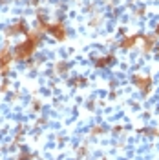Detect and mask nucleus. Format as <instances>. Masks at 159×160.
Here are the masks:
<instances>
[{"instance_id":"nucleus-8","label":"nucleus","mask_w":159,"mask_h":160,"mask_svg":"<svg viewBox=\"0 0 159 160\" xmlns=\"http://www.w3.org/2000/svg\"><path fill=\"white\" fill-rule=\"evenodd\" d=\"M156 37H159V24L156 26Z\"/></svg>"},{"instance_id":"nucleus-1","label":"nucleus","mask_w":159,"mask_h":160,"mask_svg":"<svg viewBox=\"0 0 159 160\" xmlns=\"http://www.w3.org/2000/svg\"><path fill=\"white\" fill-rule=\"evenodd\" d=\"M37 44H39V35H37V33H30V35H28V40H26L24 44H20L19 48L15 49V57H17V58H26V57H30L31 53L35 51Z\"/></svg>"},{"instance_id":"nucleus-7","label":"nucleus","mask_w":159,"mask_h":160,"mask_svg":"<svg viewBox=\"0 0 159 160\" xmlns=\"http://www.w3.org/2000/svg\"><path fill=\"white\" fill-rule=\"evenodd\" d=\"M102 131H104V128H95V129H93V135H99Z\"/></svg>"},{"instance_id":"nucleus-4","label":"nucleus","mask_w":159,"mask_h":160,"mask_svg":"<svg viewBox=\"0 0 159 160\" xmlns=\"http://www.w3.org/2000/svg\"><path fill=\"white\" fill-rule=\"evenodd\" d=\"M139 35H126V37H123L121 38V42H119V48L123 51H128V49H132L137 42H139Z\"/></svg>"},{"instance_id":"nucleus-5","label":"nucleus","mask_w":159,"mask_h":160,"mask_svg":"<svg viewBox=\"0 0 159 160\" xmlns=\"http://www.w3.org/2000/svg\"><path fill=\"white\" fill-rule=\"evenodd\" d=\"M113 62H115V55H104V57H101V58L95 60V68L97 69H106Z\"/></svg>"},{"instance_id":"nucleus-2","label":"nucleus","mask_w":159,"mask_h":160,"mask_svg":"<svg viewBox=\"0 0 159 160\" xmlns=\"http://www.w3.org/2000/svg\"><path fill=\"white\" fill-rule=\"evenodd\" d=\"M134 84H135V88H139L141 93L143 95H148L150 91H152V78H150L148 75H141V73H137V75H134Z\"/></svg>"},{"instance_id":"nucleus-6","label":"nucleus","mask_w":159,"mask_h":160,"mask_svg":"<svg viewBox=\"0 0 159 160\" xmlns=\"http://www.w3.org/2000/svg\"><path fill=\"white\" fill-rule=\"evenodd\" d=\"M156 44H157L156 35H145L143 37V53H150V51L156 48Z\"/></svg>"},{"instance_id":"nucleus-3","label":"nucleus","mask_w":159,"mask_h":160,"mask_svg":"<svg viewBox=\"0 0 159 160\" xmlns=\"http://www.w3.org/2000/svg\"><path fill=\"white\" fill-rule=\"evenodd\" d=\"M48 33H51L57 40H66L68 38V29L62 22H55V24H50L48 28Z\"/></svg>"}]
</instances>
